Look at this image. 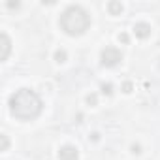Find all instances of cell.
<instances>
[{
  "label": "cell",
  "mask_w": 160,
  "mask_h": 160,
  "mask_svg": "<svg viewBox=\"0 0 160 160\" xmlns=\"http://www.w3.org/2000/svg\"><path fill=\"white\" fill-rule=\"evenodd\" d=\"M42 98L32 89H19L10 96V111L21 121H32L42 113Z\"/></svg>",
  "instance_id": "obj_1"
},
{
  "label": "cell",
  "mask_w": 160,
  "mask_h": 160,
  "mask_svg": "<svg viewBox=\"0 0 160 160\" xmlns=\"http://www.w3.org/2000/svg\"><path fill=\"white\" fill-rule=\"evenodd\" d=\"M91 25L89 13L81 6H68L60 15V27L70 36H81Z\"/></svg>",
  "instance_id": "obj_2"
},
{
  "label": "cell",
  "mask_w": 160,
  "mask_h": 160,
  "mask_svg": "<svg viewBox=\"0 0 160 160\" xmlns=\"http://www.w3.org/2000/svg\"><path fill=\"white\" fill-rule=\"evenodd\" d=\"M100 60H102V66L113 68V66H117V64L122 60V53H121L117 47H106V49L100 53Z\"/></svg>",
  "instance_id": "obj_3"
},
{
  "label": "cell",
  "mask_w": 160,
  "mask_h": 160,
  "mask_svg": "<svg viewBox=\"0 0 160 160\" xmlns=\"http://www.w3.org/2000/svg\"><path fill=\"white\" fill-rule=\"evenodd\" d=\"M58 158H60V160H77V158H79V152H77L75 147L64 145V147H60V151H58Z\"/></svg>",
  "instance_id": "obj_4"
},
{
  "label": "cell",
  "mask_w": 160,
  "mask_h": 160,
  "mask_svg": "<svg viewBox=\"0 0 160 160\" xmlns=\"http://www.w3.org/2000/svg\"><path fill=\"white\" fill-rule=\"evenodd\" d=\"M0 47H2V53H0V60H6L8 55H10V51H12V42H10V38H8L6 32L0 34Z\"/></svg>",
  "instance_id": "obj_5"
},
{
  "label": "cell",
  "mask_w": 160,
  "mask_h": 160,
  "mask_svg": "<svg viewBox=\"0 0 160 160\" xmlns=\"http://www.w3.org/2000/svg\"><path fill=\"white\" fill-rule=\"evenodd\" d=\"M134 32H136V36H138V38H141V40H143V38H147V36L151 34V27H149L147 23H143V21H141V23H136V25H134Z\"/></svg>",
  "instance_id": "obj_6"
},
{
  "label": "cell",
  "mask_w": 160,
  "mask_h": 160,
  "mask_svg": "<svg viewBox=\"0 0 160 160\" xmlns=\"http://www.w3.org/2000/svg\"><path fill=\"white\" fill-rule=\"evenodd\" d=\"M108 10H109L111 15H119V13L122 12V4H121V2H109V4H108Z\"/></svg>",
  "instance_id": "obj_7"
},
{
  "label": "cell",
  "mask_w": 160,
  "mask_h": 160,
  "mask_svg": "<svg viewBox=\"0 0 160 160\" xmlns=\"http://www.w3.org/2000/svg\"><path fill=\"white\" fill-rule=\"evenodd\" d=\"M55 60L57 62H64L66 60V51L64 49H57L55 51Z\"/></svg>",
  "instance_id": "obj_8"
},
{
  "label": "cell",
  "mask_w": 160,
  "mask_h": 160,
  "mask_svg": "<svg viewBox=\"0 0 160 160\" xmlns=\"http://www.w3.org/2000/svg\"><path fill=\"white\" fill-rule=\"evenodd\" d=\"M100 89H102V94H108V96L113 92V85H111V83H102Z\"/></svg>",
  "instance_id": "obj_9"
},
{
  "label": "cell",
  "mask_w": 160,
  "mask_h": 160,
  "mask_svg": "<svg viewBox=\"0 0 160 160\" xmlns=\"http://www.w3.org/2000/svg\"><path fill=\"white\" fill-rule=\"evenodd\" d=\"M0 138H2V151H6V149H8V145H10V141H8V136H6V134H2Z\"/></svg>",
  "instance_id": "obj_10"
},
{
  "label": "cell",
  "mask_w": 160,
  "mask_h": 160,
  "mask_svg": "<svg viewBox=\"0 0 160 160\" xmlns=\"http://www.w3.org/2000/svg\"><path fill=\"white\" fill-rule=\"evenodd\" d=\"M122 91H124V92H132V83H130V81H124V83H122Z\"/></svg>",
  "instance_id": "obj_11"
},
{
  "label": "cell",
  "mask_w": 160,
  "mask_h": 160,
  "mask_svg": "<svg viewBox=\"0 0 160 160\" xmlns=\"http://www.w3.org/2000/svg\"><path fill=\"white\" fill-rule=\"evenodd\" d=\"M87 102H89L91 106H94V104H96V94H89V96H87Z\"/></svg>",
  "instance_id": "obj_12"
},
{
  "label": "cell",
  "mask_w": 160,
  "mask_h": 160,
  "mask_svg": "<svg viewBox=\"0 0 160 160\" xmlns=\"http://www.w3.org/2000/svg\"><path fill=\"white\" fill-rule=\"evenodd\" d=\"M119 40H121L122 43H128V34H119Z\"/></svg>",
  "instance_id": "obj_13"
},
{
  "label": "cell",
  "mask_w": 160,
  "mask_h": 160,
  "mask_svg": "<svg viewBox=\"0 0 160 160\" xmlns=\"http://www.w3.org/2000/svg\"><path fill=\"white\" fill-rule=\"evenodd\" d=\"M139 149H141V147H139V145H132V152H136V154H138V152H141V151H139Z\"/></svg>",
  "instance_id": "obj_14"
},
{
  "label": "cell",
  "mask_w": 160,
  "mask_h": 160,
  "mask_svg": "<svg viewBox=\"0 0 160 160\" xmlns=\"http://www.w3.org/2000/svg\"><path fill=\"white\" fill-rule=\"evenodd\" d=\"M8 8H19V2H8Z\"/></svg>",
  "instance_id": "obj_15"
}]
</instances>
